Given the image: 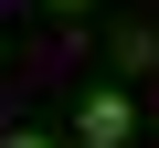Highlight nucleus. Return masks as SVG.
I'll return each mask as SVG.
<instances>
[{"instance_id":"nucleus-1","label":"nucleus","mask_w":159,"mask_h":148,"mask_svg":"<svg viewBox=\"0 0 159 148\" xmlns=\"http://www.w3.org/2000/svg\"><path fill=\"white\" fill-rule=\"evenodd\" d=\"M127 127H138V106H127L117 85H96L85 106H74V137H85V148H127Z\"/></svg>"},{"instance_id":"nucleus-2","label":"nucleus","mask_w":159,"mask_h":148,"mask_svg":"<svg viewBox=\"0 0 159 148\" xmlns=\"http://www.w3.org/2000/svg\"><path fill=\"white\" fill-rule=\"evenodd\" d=\"M0 148H53V137H43V127H11V137H0Z\"/></svg>"},{"instance_id":"nucleus-3","label":"nucleus","mask_w":159,"mask_h":148,"mask_svg":"<svg viewBox=\"0 0 159 148\" xmlns=\"http://www.w3.org/2000/svg\"><path fill=\"white\" fill-rule=\"evenodd\" d=\"M43 11H85V0H43Z\"/></svg>"}]
</instances>
